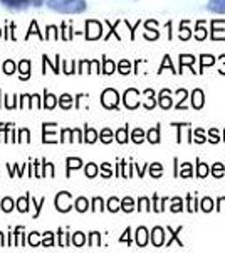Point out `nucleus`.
<instances>
[{"instance_id":"2","label":"nucleus","mask_w":225,"mask_h":253,"mask_svg":"<svg viewBox=\"0 0 225 253\" xmlns=\"http://www.w3.org/2000/svg\"><path fill=\"white\" fill-rule=\"evenodd\" d=\"M208 9L217 12V14H225V0H210Z\"/></svg>"},{"instance_id":"6","label":"nucleus","mask_w":225,"mask_h":253,"mask_svg":"<svg viewBox=\"0 0 225 253\" xmlns=\"http://www.w3.org/2000/svg\"><path fill=\"white\" fill-rule=\"evenodd\" d=\"M145 233H146L145 230H140V231H138V243H140L141 247L146 243V235H145Z\"/></svg>"},{"instance_id":"12","label":"nucleus","mask_w":225,"mask_h":253,"mask_svg":"<svg viewBox=\"0 0 225 253\" xmlns=\"http://www.w3.org/2000/svg\"><path fill=\"white\" fill-rule=\"evenodd\" d=\"M207 174V167L205 164H202V167H200V175H205Z\"/></svg>"},{"instance_id":"4","label":"nucleus","mask_w":225,"mask_h":253,"mask_svg":"<svg viewBox=\"0 0 225 253\" xmlns=\"http://www.w3.org/2000/svg\"><path fill=\"white\" fill-rule=\"evenodd\" d=\"M163 242V230L161 228H155V231H153V243L157 245V247H160Z\"/></svg>"},{"instance_id":"13","label":"nucleus","mask_w":225,"mask_h":253,"mask_svg":"<svg viewBox=\"0 0 225 253\" xmlns=\"http://www.w3.org/2000/svg\"><path fill=\"white\" fill-rule=\"evenodd\" d=\"M3 210H7V211L10 210V201H9V199H7V201H3Z\"/></svg>"},{"instance_id":"7","label":"nucleus","mask_w":225,"mask_h":253,"mask_svg":"<svg viewBox=\"0 0 225 253\" xmlns=\"http://www.w3.org/2000/svg\"><path fill=\"white\" fill-rule=\"evenodd\" d=\"M123 208H125L126 211H131V208H133V201H131V199H126V201H123Z\"/></svg>"},{"instance_id":"14","label":"nucleus","mask_w":225,"mask_h":253,"mask_svg":"<svg viewBox=\"0 0 225 253\" xmlns=\"http://www.w3.org/2000/svg\"><path fill=\"white\" fill-rule=\"evenodd\" d=\"M104 137H109V132H108V130L104 132ZM103 140H104V142H109V138H103Z\"/></svg>"},{"instance_id":"5","label":"nucleus","mask_w":225,"mask_h":253,"mask_svg":"<svg viewBox=\"0 0 225 253\" xmlns=\"http://www.w3.org/2000/svg\"><path fill=\"white\" fill-rule=\"evenodd\" d=\"M203 95H202V91L200 89H197V91H193V107L195 108H200L203 105Z\"/></svg>"},{"instance_id":"3","label":"nucleus","mask_w":225,"mask_h":253,"mask_svg":"<svg viewBox=\"0 0 225 253\" xmlns=\"http://www.w3.org/2000/svg\"><path fill=\"white\" fill-rule=\"evenodd\" d=\"M3 5L12 7V9H22L29 3V0H2Z\"/></svg>"},{"instance_id":"9","label":"nucleus","mask_w":225,"mask_h":253,"mask_svg":"<svg viewBox=\"0 0 225 253\" xmlns=\"http://www.w3.org/2000/svg\"><path fill=\"white\" fill-rule=\"evenodd\" d=\"M134 142H141V130L134 132Z\"/></svg>"},{"instance_id":"1","label":"nucleus","mask_w":225,"mask_h":253,"mask_svg":"<svg viewBox=\"0 0 225 253\" xmlns=\"http://www.w3.org/2000/svg\"><path fill=\"white\" fill-rule=\"evenodd\" d=\"M47 5L63 14H79L86 9L84 0H49Z\"/></svg>"},{"instance_id":"8","label":"nucleus","mask_w":225,"mask_h":253,"mask_svg":"<svg viewBox=\"0 0 225 253\" xmlns=\"http://www.w3.org/2000/svg\"><path fill=\"white\" fill-rule=\"evenodd\" d=\"M150 140L151 142H158V130H151V132H150Z\"/></svg>"},{"instance_id":"11","label":"nucleus","mask_w":225,"mask_h":253,"mask_svg":"<svg viewBox=\"0 0 225 253\" xmlns=\"http://www.w3.org/2000/svg\"><path fill=\"white\" fill-rule=\"evenodd\" d=\"M118 137H120V138H118L120 142H125V140H126V138H125V130H121V132L118 133Z\"/></svg>"},{"instance_id":"10","label":"nucleus","mask_w":225,"mask_h":253,"mask_svg":"<svg viewBox=\"0 0 225 253\" xmlns=\"http://www.w3.org/2000/svg\"><path fill=\"white\" fill-rule=\"evenodd\" d=\"M94 172H96V167H94V164H89V167H88V174H89V175H94Z\"/></svg>"}]
</instances>
